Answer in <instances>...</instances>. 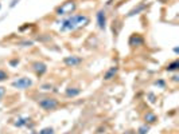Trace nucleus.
Returning <instances> with one entry per match:
<instances>
[{
  "mask_svg": "<svg viewBox=\"0 0 179 134\" xmlns=\"http://www.w3.org/2000/svg\"><path fill=\"white\" fill-rule=\"evenodd\" d=\"M89 22H90L89 16L84 15V13H72V15H69L66 19L62 20L61 27H59V31L61 32L76 31V30L88 26Z\"/></svg>",
  "mask_w": 179,
  "mask_h": 134,
  "instance_id": "nucleus-1",
  "label": "nucleus"
},
{
  "mask_svg": "<svg viewBox=\"0 0 179 134\" xmlns=\"http://www.w3.org/2000/svg\"><path fill=\"white\" fill-rule=\"evenodd\" d=\"M76 9H77L76 0H66V2H63L59 7H57L55 15L57 16H69V15L76 12Z\"/></svg>",
  "mask_w": 179,
  "mask_h": 134,
  "instance_id": "nucleus-2",
  "label": "nucleus"
},
{
  "mask_svg": "<svg viewBox=\"0 0 179 134\" xmlns=\"http://www.w3.org/2000/svg\"><path fill=\"white\" fill-rule=\"evenodd\" d=\"M38 105L43 110H46V111H51V110H55L59 106V102L54 97H46V98H42L40 100H38Z\"/></svg>",
  "mask_w": 179,
  "mask_h": 134,
  "instance_id": "nucleus-3",
  "label": "nucleus"
},
{
  "mask_svg": "<svg viewBox=\"0 0 179 134\" xmlns=\"http://www.w3.org/2000/svg\"><path fill=\"white\" fill-rule=\"evenodd\" d=\"M11 85H12V87H15V89L27 90V89H30V87L32 86V79L28 78V76H20V78L13 80Z\"/></svg>",
  "mask_w": 179,
  "mask_h": 134,
  "instance_id": "nucleus-4",
  "label": "nucleus"
},
{
  "mask_svg": "<svg viewBox=\"0 0 179 134\" xmlns=\"http://www.w3.org/2000/svg\"><path fill=\"white\" fill-rule=\"evenodd\" d=\"M96 20H97V26L100 30H105L106 28V13L104 9H100L96 13Z\"/></svg>",
  "mask_w": 179,
  "mask_h": 134,
  "instance_id": "nucleus-5",
  "label": "nucleus"
},
{
  "mask_svg": "<svg viewBox=\"0 0 179 134\" xmlns=\"http://www.w3.org/2000/svg\"><path fill=\"white\" fill-rule=\"evenodd\" d=\"M128 43H129L131 47H139V46H143L144 39H143V36H141L140 34H132L129 40H128Z\"/></svg>",
  "mask_w": 179,
  "mask_h": 134,
  "instance_id": "nucleus-6",
  "label": "nucleus"
},
{
  "mask_svg": "<svg viewBox=\"0 0 179 134\" xmlns=\"http://www.w3.org/2000/svg\"><path fill=\"white\" fill-rule=\"evenodd\" d=\"M81 62H82V59H81L80 56H76V55L66 56V58L63 59V63H65L67 67H76V66H78Z\"/></svg>",
  "mask_w": 179,
  "mask_h": 134,
  "instance_id": "nucleus-7",
  "label": "nucleus"
},
{
  "mask_svg": "<svg viewBox=\"0 0 179 134\" xmlns=\"http://www.w3.org/2000/svg\"><path fill=\"white\" fill-rule=\"evenodd\" d=\"M32 70L38 76H42L43 74L47 71V66L43 62H34L32 63Z\"/></svg>",
  "mask_w": 179,
  "mask_h": 134,
  "instance_id": "nucleus-8",
  "label": "nucleus"
},
{
  "mask_svg": "<svg viewBox=\"0 0 179 134\" xmlns=\"http://www.w3.org/2000/svg\"><path fill=\"white\" fill-rule=\"evenodd\" d=\"M117 72H119V67H116V66L110 67V69L106 70V72L104 74V80H110V79H113L114 76L117 75Z\"/></svg>",
  "mask_w": 179,
  "mask_h": 134,
  "instance_id": "nucleus-9",
  "label": "nucleus"
},
{
  "mask_svg": "<svg viewBox=\"0 0 179 134\" xmlns=\"http://www.w3.org/2000/svg\"><path fill=\"white\" fill-rule=\"evenodd\" d=\"M80 94H81V89H78V87H67L65 91V95L67 98H74V97H78Z\"/></svg>",
  "mask_w": 179,
  "mask_h": 134,
  "instance_id": "nucleus-10",
  "label": "nucleus"
},
{
  "mask_svg": "<svg viewBox=\"0 0 179 134\" xmlns=\"http://www.w3.org/2000/svg\"><path fill=\"white\" fill-rule=\"evenodd\" d=\"M30 122H31V118H30V117H19V118L13 122V125L16 127H23V126H28Z\"/></svg>",
  "mask_w": 179,
  "mask_h": 134,
  "instance_id": "nucleus-11",
  "label": "nucleus"
},
{
  "mask_svg": "<svg viewBox=\"0 0 179 134\" xmlns=\"http://www.w3.org/2000/svg\"><path fill=\"white\" fill-rule=\"evenodd\" d=\"M144 121H146V123H155L158 121V117H156V114H154L152 111H148L144 114Z\"/></svg>",
  "mask_w": 179,
  "mask_h": 134,
  "instance_id": "nucleus-12",
  "label": "nucleus"
},
{
  "mask_svg": "<svg viewBox=\"0 0 179 134\" xmlns=\"http://www.w3.org/2000/svg\"><path fill=\"white\" fill-rule=\"evenodd\" d=\"M146 9V4H139L137 7H135V8H132L129 11V13H128V16H133V15H137V13H140L141 11H144Z\"/></svg>",
  "mask_w": 179,
  "mask_h": 134,
  "instance_id": "nucleus-13",
  "label": "nucleus"
},
{
  "mask_svg": "<svg viewBox=\"0 0 179 134\" xmlns=\"http://www.w3.org/2000/svg\"><path fill=\"white\" fill-rule=\"evenodd\" d=\"M166 70H167V71H178V70H179V62H178V60H174V62L168 63L167 67H166Z\"/></svg>",
  "mask_w": 179,
  "mask_h": 134,
  "instance_id": "nucleus-14",
  "label": "nucleus"
},
{
  "mask_svg": "<svg viewBox=\"0 0 179 134\" xmlns=\"http://www.w3.org/2000/svg\"><path fill=\"white\" fill-rule=\"evenodd\" d=\"M148 132H150V126L146 123V125H143V126L139 127V130L136 132V134H148Z\"/></svg>",
  "mask_w": 179,
  "mask_h": 134,
  "instance_id": "nucleus-15",
  "label": "nucleus"
},
{
  "mask_svg": "<svg viewBox=\"0 0 179 134\" xmlns=\"http://www.w3.org/2000/svg\"><path fill=\"white\" fill-rule=\"evenodd\" d=\"M7 79H8V72L4 70H0V82H4Z\"/></svg>",
  "mask_w": 179,
  "mask_h": 134,
  "instance_id": "nucleus-16",
  "label": "nucleus"
},
{
  "mask_svg": "<svg viewBox=\"0 0 179 134\" xmlns=\"http://www.w3.org/2000/svg\"><path fill=\"white\" fill-rule=\"evenodd\" d=\"M38 134H54V129L53 127H45V129H42Z\"/></svg>",
  "mask_w": 179,
  "mask_h": 134,
  "instance_id": "nucleus-17",
  "label": "nucleus"
},
{
  "mask_svg": "<svg viewBox=\"0 0 179 134\" xmlns=\"http://www.w3.org/2000/svg\"><path fill=\"white\" fill-rule=\"evenodd\" d=\"M20 44H23L24 47H30V46H32V42L31 40H24V42H22Z\"/></svg>",
  "mask_w": 179,
  "mask_h": 134,
  "instance_id": "nucleus-18",
  "label": "nucleus"
},
{
  "mask_svg": "<svg viewBox=\"0 0 179 134\" xmlns=\"http://www.w3.org/2000/svg\"><path fill=\"white\" fill-rule=\"evenodd\" d=\"M4 95H6V87L0 86V98H3Z\"/></svg>",
  "mask_w": 179,
  "mask_h": 134,
  "instance_id": "nucleus-19",
  "label": "nucleus"
},
{
  "mask_svg": "<svg viewBox=\"0 0 179 134\" xmlns=\"http://www.w3.org/2000/svg\"><path fill=\"white\" fill-rule=\"evenodd\" d=\"M51 85H42V89L43 90H51Z\"/></svg>",
  "mask_w": 179,
  "mask_h": 134,
  "instance_id": "nucleus-20",
  "label": "nucleus"
},
{
  "mask_svg": "<svg viewBox=\"0 0 179 134\" xmlns=\"http://www.w3.org/2000/svg\"><path fill=\"white\" fill-rule=\"evenodd\" d=\"M155 85H159V86H162V87H163L164 86V82H163V80H156V82H155Z\"/></svg>",
  "mask_w": 179,
  "mask_h": 134,
  "instance_id": "nucleus-21",
  "label": "nucleus"
},
{
  "mask_svg": "<svg viewBox=\"0 0 179 134\" xmlns=\"http://www.w3.org/2000/svg\"><path fill=\"white\" fill-rule=\"evenodd\" d=\"M18 2H19V0H12V3L9 4V7H11V8H13V7L16 5V3H18Z\"/></svg>",
  "mask_w": 179,
  "mask_h": 134,
  "instance_id": "nucleus-22",
  "label": "nucleus"
},
{
  "mask_svg": "<svg viewBox=\"0 0 179 134\" xmlns=\"http://www.w3.org/2000/svg\"><path fill=\"white\" fill-rule=\"evenodd\" d=\"M9 63H11V66H15V65H18V63H19V60H11V62H9Z\"/></svg>",
  "mask_w": 179,
  "mask_h": 134,
  "instance_id": "nucleus-23",
  "label": "nucleus"
},
{
  "mask_svg": "<svg viewBox=\"0 0 179 134\" xmlns=\"http://www.w3.org/2000/svg\"><path fill=\"white\" fill-rule=\"evenodd\" d=\"M150 98H151V99H150L151 102H155V97L152 95V94H150Z\"/></svg>",
  "mask_w": 179,
  "mask_h": 134,
  "instance_id": "nucleus-24",
  "label": "nucleus"
},
{
  "mask_svg": "<svg viewBox=\"0 0 179 134\" xmlns=\"http://www.w3.org/2000/svg\"><path fill=\"white\" fill-rule=\"evenodd\" d=\"M173 80H174V82H178V75H174L173 76Z\"/></svg>",
  "mask_w": 179,
  "mask_h": 134,
  "instance_id": "nucleus-25",
  "label": "nucleus"
},
{
  "mask_svg": "<svg viewBox=\"0 0 179 134\" xmlns=\"http://www.w3.org/2000/svg\"><path fill=\"white\" fill-rule=\"evenodd\" d=\"M127 134H132V133H131V132H128V133H127Z\"/></svg>",
  "mask_w": 179,
  "mask_h": 134,
  "instance_id": "nucleus-26",
  "label": "nucleus"
},
{
  "mask_svg": "<svg viewBox=\"0 0 179 134\" xmlns=\"http://www.w3.org/2000/svg\"><path fill=\"white\" fill-rule=\"evenodd\" d=\"M31 134H36V133H31Z\"/></svg>",
  "mask_w": 179,
  "mask_h": 134,
  "instance_id": "nucleus-27",
  "label": "nucleus"
},
{
  "mask_svg": "<svg viewBox=\"0 0 179 134\" xmlns=\"http://www.w3.org/2000/svg\"><path fill=\"white\" fill-rule=\"evenodd\" d=\"M65 134H70V133H65Z\"/></svg>",
  "mask_w": 179,
  "mask_h": 134,
  "instance_id": "nucleus-28",
  "label": "nucleus"
}]
</instances>
